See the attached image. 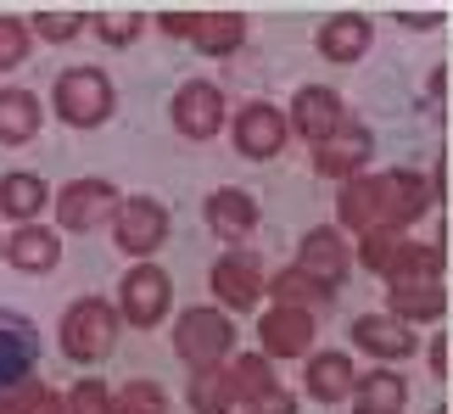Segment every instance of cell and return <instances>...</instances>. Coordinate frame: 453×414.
<instances>
[{"mask_svg":"<svg viewBox=\"0 0 453 414\" xmlns=\"http://www.w3.org/2000/svg\"><path fill=\"white\" fill-rule=\"evenodd\" d=\"M375 185H380V224H387V230H397V224H414L431 202H437L431 180L409 174V168H392V174H380Z\"/></svg>","mask_w":453,"mask_h":414,"instance_id":"obj_13","label":"cell"},{"mask_svg":"<svg viewBox=\"0 0 453 414\" xmlns=\"http://www.w3.org/2000/svg\"><path fill=\"white\" fill-rule=\"evenodd\" d=\"M286 129H297L303 141L319 151V146H330V141H336V134L347 129V101L330 90V84H303V90L291 96Z\"/></svg>","mask_w":453,"mask_h":414,"instance_id":"obj_7","label":"cell"},{"mask_svg":"<svg viewBox=\"0 0 453 414\" xmlns=\"http://www.w3.org/2000/svg\"><path fill=\"white\" fill-rule=\"evenodd\" d=\"M112 107H118V84L101 67H62L57 84H50V112L67 129H101Z\"/></svg>","mask_w":453,"mask_h":414,"instance_id":"obj_1","label":"cell"},{"mask_svg":"<svg viewBox=\"0 0 453 414\" xmlns=\"http://www.w3.org/2000/svg\"><path fill=\"white\" fill-rule=\"evenodd\" d=\"M50 202V185L40 174H28V168H12V174H0V213L12 224H34L45 213Z\"/></svg>","mask_w":453,"mask_h":414,"instance_id":"obj_22","label":"cell"},{"mask_svg":"<svg viewBox=\"0 0 453 414\" xmlns=\"http://www.w3.org/2000/svg\"><path fill=\"white\" fill-rule=\"evenodd\" d=\"M118 319L134 325V331H157L173 308V280L157 264H134L124 280H118Z\"/></svg>","mask_w":453,"mask_h":414,"instance_id":"obj_5","label":"cell"},{"mask_svg":"<svg viewBox=\"0 0 453 414\" xmlns=\"http://www.w3.org/2000/svg\"><path fill=\"white\" fill-rule=\"evenodd\" d=\"M118 331H124V319H118V308L107 297H79V303H67L57 336H62V353L90 370V364H101V358H112Z\"/></svg>","mask_w":453,"mask_h":414,"instance_id":"obj_2","label":"cell"},{"mask_svg":"<svg viewBox=\"0 0 453 414\" xmlns=\"http://www.w3.org/2000/svg\"><path fill=\"white\" fill-rule=\"evenodd\" d=\"M190 40H196L207 57H230V50H241V40H247V17L241 12H202Z\"/></svg>","mask_w":453,"mask_h":414,"instance_id":"obj_26","label":"cell"},{"mask_svg":"<svg viewBox=\"0 0 453 414\" xmlns=\"http://www.w3.org/2000/svg\"><path fill=\"white\" fill-rule=\"evenodd\" d=\"M34 364H40V331H34L28 314L17 308H0V392L23 387Z\"/></svg>","mask_w":453,"mask_h":414,"instance_id":"obj_9","label":"cell"},{"mask_svg":"<svg viewBox=\"0 0 453 414\" xmlns=\"http://www.w3.org/2000/svg\"><path fill=\"white\" fill-rule=\"evenodd\" d=\"M347 398H353V414H403L409 409V381L397 370H364Z\"/></svg>","mask_w":453,"mask_h":414,"instance_id":"obj_21","label":"cell"},{"mask_svg":"<svg viewBox=\"0 0 453 414\" xmlns=\"http://www.w3.org/2000/svg\"><path fill=\"white\" fill-rule=\"evenodd\" d=\"M62 414H112V392L101 387V381H79L62 398Z\"/></svg>","mask_w":453,"mask_h":414,"instance_id":"obj_33","label":"cell"},{"mask_svg":"<svg viewBox=\"0 0 453 414\" xmlns=\"http://www.w3.org/2000/svg\"><path fill=\"white\" fill-rule=\"evenodd\" d=\"M84 28H90V17H84V12H67V6H57V12H34V23H28V34H40V40H50V45L79 40Z\"/></svg>","mask_w":453,"mask_h":414,"instance_id":"obj_29","label":"cell"},{"mask_svg":"<svg viewBox=\"0 0 453 414\" xmlns=\"http://www.w3.org/2000/svg\"><path fill=\"white\" fill-rule=\"evenodd\" d=\"M168 230H173V218L157 196H124L112 207V241L134 264H151V252L168 241Z\"/></svg>","mask_w":453,"mask_h":414,"instance_id":"obj_4","label":"cell"},{"mask_svg":"<svg viewBox=\"0 0 453 414\" xmlns=\"http://www.w3.org/2000/svg\"><path fill=\"white\" fill-rule=\"evenodd\" d=\"M224 375H230V387H235V403H247V398H257V392L280 387V381H274V370H269V358H264V353H247V358H235V370H224Z\"/></svg>","mask_w":453,"mask_h":414,"instance_id":"obj_28","label":"cell"},{"mask_svg":"<svg viewBox=\"0 0 453 414\" xmlns=\"http://www.w3.org/2000/svg\"><path fill=\"white\" fill-rule=\"evenodd\" d=\"M370 151H375L370 129L347 124V129H342L330 146H319V151H313V168H325V174H353V168H364V163H370Z\"/></svg>","mask_w":453,"mask_h":414,"instance_id":"obj_24","label":"cell"},{"mask_svg":"<svg viewBox=\"0 0 453 414\" xmlns=\"http://www.w3.org/2000/svg\"><path fill=\"white\" fill-rule=\"evenodd\" d=\"M124 202L112 180H67L57 191V224L62 230H96L101 218H112V207Z\"/></svg>","mask_w":453,"mask_h":414,"instance_id":"obj_10","label":"cell"},{"mask_svg":"<svg viewBox=\"0 0 453 414\" xmlns=\"http://www.w3.org/2000/svg\"><path fill=\"white\" fill-rule=\"evenodd\" d=\"M230 141H235V151L247 163H274L286 151V141H291L286 112L269 107V101H247V107L235 112V124H230Z\"/></svg>","mask_w":453,"mask_h":414,"instance_id":"obj_8","label":"cell"},{"mask_svg":"<svg viewBox=\"0 0 453 414\" xmlns=\"http://www.w3.org/2000/svg\"><path fill=\"white\" fill-rule=\"evenodd\" d=\"M196 17L202 12H163V34H185L190 40V34H196Z\"/></svg>","mask_w":453,"mask_h":414,"instance_id":"obj_35","label":"cell"},{"mask_svg":"<svg viewBox=\"0 0 453 414\" xmlns=\"http://www.w3.org/2000/svg\"><path fill=\"white\" fill-rule=\"evenodd\" d=\"M353 381H358V370H353V358H347V353H336V348L308 353L303 387H308V398H313V403H342L347 392H353Z\"/></svg>","mask_w":453,"mask_h":414,"instance_id":"obj_20","label":"cell"},{"mask_svg":"<svg viewBox=\"0 0 453 414\" xmlns=\"http://www.w3.org/2000/svg\"><path fill=\"white\" fill-rule=\"evenodd\" d=\"M297 269L308 274L313 286L336 291V286H342V274H347V241H342L336 230H308V235H303V247H297Z\"/></svg>","mask_w":453,"mask_h":414,"instance_id":"obj_18","label":"cell"},{"mask_svg":"<svg viewBox=\"0 0 453 414\" xmlns=\"http://www.w3.org/2000/svg\"><path fill=\"white\" fill-rule=\"evenodd\" d=\"M173 353H180L190 370H219L224 358L235 353L230 314H224V308H185L180 325H173Z\"/></svg>","mask_w":453,"mask_h":414,"instance_id":"obj_3","label":"cell"},{"mask_svg":"<svg viewBox=\"0 0 453 414\" xmlns=\"http://www.w3.org/2000/svg\"><path fill=\"white\" fill-rule=\"evenodd\" d=\"M257 331H264V358H308L313 314H308V308H286V303H274Z\"/></svg>","mask_w":453,"mask_h":414,"instance_id":"obj_16","label":"cell"},{"mask_svg":"<svg viewBox=\"0 0 453 414\" xmlns=\"http://www.w3.org/2000/svg\"><path fill=\"white\" fill-rule=\"evenodd\" d=\"M112 414H168V392L157 381H129L124 392H112Z\"/></svg>","mask_w":453,"mask_h":414,"instance_id":"obj_30","label":"cell"},{"mask_svg":"<svg viewBox=\"0 0 453 414\" xmlns=\"http://www.w3.org/2000/svg\"><path fill=\"white\" fill-rule=\"evenodd\" d=\"M353 348L380 358V364H397V358H409L420 348V336H414L409 325H397L392 314H358L353 319Z\"/></svg>","mask_w":453,"mask_h":414,"instance_id":"obj_15","label":"cell"},{"mask_svg":"<svg viewBox=\"0 0 453 414\" xmlns=\"http://www.w3.org/2000/svg\"><path fill=\"white\" fill-rule=\"evenodd\" d=\"M90 23H96V34H101L107 45H129L134 34L146 28V17H141V12H129V6H112V12H96Z\"/></svg>","mask_w":453,"mask_h":414,"instance_id":"obj_31","label":"cell"},{"mask_svg":"<svg viewBox=\"0 0 453 414\" xmlns=\"http://www.w3.org/2000/svg\"><path fill=\"white\" fill-rule=\"evenodd\" d=\"M336 213H342L347 230H358V235L387 230V224H380V185H375V180H347V185H342Z\"/></svg>","mask_w":453,"mask_h":414,"instance_id":"obj_25","label":"cell"},{"mask_svg":"<svg viewBox=\"0 0 453 414\" xmlns=\"http://www.w3.org/2000/svg\"><path fill=\"white\" fill-rule=\"evenodd\" d=\"M247 414H297V398H291L286 387H269V392H257V398H247Z\"/></svg>","mask_w":453,"mask_h":414,"instance_id":"obj_34","label":"cell"},{"mask_svg":"<svg viewBox=\"0 0 453 414\" xmlns=\"http://www.w3.org/2000/svg\"><path fill=\"white\" fill-rule=\"evenodd\" d=\"M28 45H34L28 23H17V17H0V73L23 67V62H28Z\"/></svg>","mask_w":453,"mask_h":414,"instance_id":"obj_32","label":"cell"},{"mask_svg":"<svg viewBox=\"0 0 453 414\" xmlns=\"http://www.w3.org/2000/svg\"><path fill=\"white\" fill-rule=\"evenodd\" d=\"M431 375H448V336L431 341Z\"/></svg>","mask_w":453,"mask_h":414,"instance_id":"obj_36","label":"cell"},{"mask_svg":"<svg viewBox=\"0 0 453 414\" xmlns=\"http://www.w3.org/2000/svg\"><path fill=\"white\" fill-rule=\"evenodd\" d=\"M190 409L196 414H230L235 409V387L224 370H190Z\"/></svg>","mask_w":453,"mask_h":414,"instance_id":"obj_27","label":"cell"},{"mask_svg":"<svg viewBox=\"0 0 453 414\" xmlns=\"http://www.w3.org/2000/svg\"><path fill=\"white\" fill-rule=\"evenodd\" d=\"M202 218L219 241H247L257 230V202L247 191H235V185H224V191H213L202 202Z\"/></svg>","mask_w":453,"mask_h":414,"instance_id":"obj_19","label":"cell"},{"mask_svg":"<svg viewBox=\"0 0 453 414\" xmlns=\"http://www.w3.org/2000/svg\"><path fill=\"white\" fill-rule=\"evenodd\" d=\"M370 45H375V23L364 12H336V17L319 23V34H313V50H319L325 62H336V67L358 62Z\"/></svg>","mask_w":453,"mask_h":414,"instance_id":"obj_12","label":"cell"},{"mask_svg":"<svg viewBox=\"0 0 453 414\" xmlns=\"http://www.w3.org/2000/svg\"><path fill=\"white\" fill-rule=\"evenodd\" d=\"M45 124V107L34 90H0V146H28Z\"/></svg>","mask_w":453,"mask_h":414,"instance_id":"obj_23","label":"cell"},{"mask_svg":"<svg viewBox=\"0 0 453 414\" xmlns=\"http://www.w3.org/2000/svg\"><path fill=\"white\" fill-rule=\"evenodd\" d=\"M207 280H213V297L230 308V314H247V308L264 303V269H257V257H247V252L219 257Z\"/></svg>","mask_w":453,"mask_h":414,"instance_id":"obj_11","label":"cell"},{"mask_svg":"<svg viewBox=\"0 0 453 414\" xmlns=\"http://www.w3.org/2000/svg\"><path fill=\"white\" fill-rule=\"evenodd\" d=\"M0 257L23 274H50L62 264V235L45 230V224H17V230L0 241Z\"/></svg>","mask_w":453,"mask_h":414,"instance_id":"obj_14","label":"cell"},{"mask_svg":"<svg viewBox=\"0 0 453 414\" xmlns=\"http://www.w3.org/2000/svg\"><path fill=\"white\" fill-rule=\"evenodd\" d=\"M168 118H173V134H185V141L202 146V141H219L230 107H224V90L213 79H185L168 101Z\"/></svg>","mask_w":453,"mask_h":414,"instance_id":"obj_6","label":"cell"},{"mask_svg":"<svg viewBox=\"0 0 453 414\" xmlns=\"http://www.w3.org/2000/svg\"><path fill=\"white\" fill-rule=\"evenodd\" d=\"M442 308H448V291L442 280H392L387 291V314L397 325H431V319H442Z\"/></svg>","mask_w":453,"mask_h":414,"instance_id":"obj_17","label":"cell"},{"mask_svg":"<svg viewBox=\"0 0 453 414\" xmlns=\"http://www.w3.org/2000/svg\"><path fill=\"white\" fill-rule=\"evenodd\" d=\"M28 414H62V398H45V392H40V403H34Z\"/></svg>","mask_w":453,"mask_h":414,"instance_id":"obj_37","label":"cell"}]
</instances>
